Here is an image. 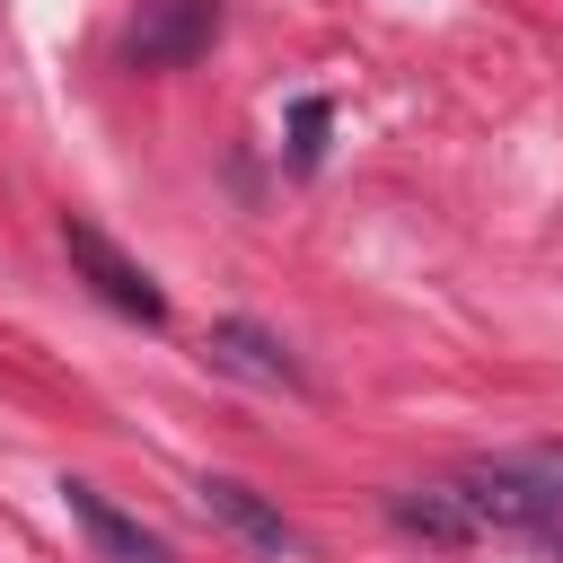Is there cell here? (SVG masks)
Returning <instances> with one entry per match:
<instances>
[{"instance_id": "6da1fadb", "label": "cell", "mask_w": 563, "mask_h": 563, "mask_svg": "<svg viewBox=\"0 0 563 563\" xmlns=\"http://www.w3.org/2000/svg\"><path fill=\"white\" fill-rule=\"evenodd\" d=\"M62 255H70V273H79V282H88L114 317L167 325V290H158V282H150V273H141V264H132V255L97 229V220H79V211H70V220H62Z\"/></svg>"}, {"instance_id": "7a4b0ae2", "label": "cell", "mask_w": 563, "mask_h": 563, "mask_svg": "<svg viewBox=\"0 0 563 563\" xmlns=\"http://www.w3.org/2000/svg\"><path fill=\"white\" fill-rule=\"evenodd\" d=\"M220 44V0H141L123 26V62L132 70H185Z\"/></svg>"}, {"instance_id": "3957f363", "label": "cell", "mask_w": 563, "mask_h": 563, "mask_svg": "<svg viewBox=\"0 0 563 563\" xmlns=\"http://www.w3.org/2000/svg\"><path fill=\"white\" fill-rule=\"evenodd\" d=\"M457 493H466V510H475V519H493V528L563 537V501H554L519 457H475V466H457Z\"/></svg>"}, {"instance_id": "277c9868", "label": "cell", "mask_w": 563, "mask_h": 563, "mask_svg": "<svg viewBox=\"0 0 563 563\" xmlns=\"http://www.w3.org/2000/svg\"><path fill=\"white\" fill-rule=\"evenodd\" d=\"M202 352H211V369H229V378H246V387H264V396H308V369H299L290 343H282L273 325H255V317H220V325L202 334Z\"/></svg>"}, {"instance_id": "5b68a950", "label": "cell", "mask_w": 563, "mask_h": 563, "mask_svg": "<svg viewBox=\"0 0 563 563\" xmlns=\"http://www.w3.org/2000/svg\"><path fill=\"white\" fill-rule=\"evenodd\" d=\"M202 510H211L229 537H246L255 554H273V563H299V554H308V537H299L255 484H238V475H202Z\"/></svg>"}, {"instance_id": "8992f818", "label": "cell", "mask_w": 563, "mask_h": 563, "mask_svg": "<svg viewBox=\"0 0 563 563\" xmlns=\"http://www.w3.org/2000/svg\"><path fill=\"white\" fill-rule=\"evenodd\" d=\"M387 519L405 528V537H422V545H440V554H466L475 545V510H466V493L457 484H405V493H387Z\"/></svg>"}, {"instance_id": "52a82bcc", "label": "cell", "mask_w": 563, "mask_h": 563, "mask_svg": "<svg viewBox=\"0 0 563 563\" xmlns=\"http://www.w3.org/2000/svg\"><path fill=\"white\" fill-rule=\"evenodd\" d=\"M62 501H70V519L88 528V545H97L106 563H167V545H158L132 510H114L97 484H79V475H70V484H62Z\"/></svg>"}, {"instance_id": "ba28073f", "label": "cell", "mask_w": 563, "mask_h": 563, "mask_svg": "<svg viewBox=\"0 0 563 563\" xmlns=\"http://www.w3.org/2000/svg\"><path fill=\"white\" fill-rule=\"evenodd\" d=\"M290 158H299V167L325 158V97H299V106H290Z\"/></svg>"}, {"instance_id": "9c48e42d", "label": "cell", "mask_w": 563, "mask_h": 563, "mask_svg": "<svg viewBox=\"0 0 563 563\" xmlns=\"http://www.w3.org/2000/svg\"><path fill=\"white\" fill-rule=\"evenodd\" d=\"M519 466H528V475H537V484H545V493L563 501V440H545V449H528Z\"/></svg>"}]
</instances>
